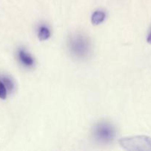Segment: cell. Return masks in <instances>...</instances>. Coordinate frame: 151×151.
Wrapping results in <instances>:
<instances>
[{"label":"cell","mask_w":151,"mask_h":151,"mask_svg":"<svg viewBox=\"0 0 151 151\" xmlns=\"http://www.w3.org/2000/svg\"><path fill=\"white\" fill-rule=\"evenodd\" d=\"M17 58L19 63L25 68H33L35 65V60L33 56L27 50L23 48H19L17 51Z\"/></svg>","instance_id":"cell-4"},{"label":"cell","mask_w":151,"mask_h":151,"mask_svg":"<svg viewBox=\"0 0 151 151\" xmlns=\"http://www.w3.org/2000/svg\"><path fill=\"white\" fill-rule=\"evenodd\" d=\"M123 148L129 151H151V138L146 136H136L120 139Z\"/></svg>","instance_id":"cell-3"},{"label":"cell","mask_w":151,"mask_h":151,"mask_svg":"<svg viewBox=\"0 0 151 151\" xmlns=\"http://www.w3.org/2000/svg\"><path fill=\"white\" fill-rule=\"evenodd\" d=\"M92 136L95 141L100 145H109L116 136L115 127L111 122L102 121L93 126Z\"/></svg>","instance_id":"cell-2"},{"label":"cell","mask_w":151,"mask_h":151,"mask_svg":"<svg viewBox=\"0 0 151 151\" xmlns=\"http://www.w3.org/2000/svg\"><path fill=\"white\" fill-rule=\"evenodd\" d=\"M67 47L70 55L77 60H84L89 57L92 47L90 38L80 32L70 34L67 40Z\"/></svg>","instance_id":"cell-1"},{"label":"cell","mask_w":151,"mask_h":151,"mask_svg":"<svg viewBox=\"0 0 151 151\" xmlns=\"http://www.w3.org/2000/svg\"><path fill=\"white\" fill-rule=\"evenodd\" d=\"M147 42L149 43V44H151V29H150V31L149 34H148V35H147Z\"/></svg>","instance_id":"cell-9"},{"label":"cell","mask_w":151,"mask_h":151,"mask_svg":"<svg viewBox=\"0 0 151 151\" xmlns=\"http://www.w3.org/2000/svg\"><path fill=\"white\" fill-rule=\"evenodd\" d=\"M105 18H106V13L104 10H96L91 16L92 24L94 25L100 24L105 20Z\"/></svg>","instance_id":"cell-6"},{"label":"cell","mask_w":151,"mask_h":151,"mask_svg":"<svg viewBox=\"0 0 151 151\" xmlns=\"http://www.w3.org/2000/svg\"><path fill=\"white\" fill-rule=\"evenodd\" d=\"M38 38L40 41H46L48 38H50L51 35L50 29L47 25L41 24L38 28Z\"/></svg>","instance_id":"cell-5"},{"label":"cell","mask_w":151,"mask_h":151,"mask_svg":"<svg viewBox=\"0 0 151 151\" xmlns=\"http://www.w3.org/2000/svg\"><path fill=\"white\" fill-rule=\"evenodd\" d=\"M1 81H2L3 83H4V86H6V88H7V91H13V89H14V87H15L14 83H13V81H12V80L10 79L9 77H7V76L3 77V78H1Z\"/></svg>","instance_id":"cell-7"},{"label":"cell","mask_w":151,"mask_h":151,"mask_svg":"<svg viewBox=\"0 0 151 151\" xmlns=\"http://www.w3.org/2000/svg\"><path fill=\"white\" fill-rule=\"evenodd\" d=\"M7 95V89L1 79H0V99L4 100Z\"/></svg>","instance_id":"cell-8"}]
</instances>
